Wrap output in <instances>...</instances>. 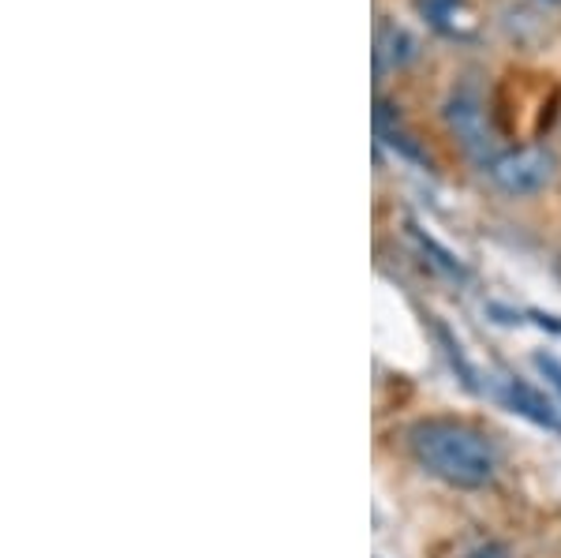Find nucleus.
Segmentation results:
<instances>
[{"label": "nucleus", "mask_w": 561, "mask_h": 558, "mask_svg": "<svg viewBox=\"0 0 561 558\" xmlns=\"http://www.w3.org/2000/svg\"><path fill=\"white\" fill-rule=\"evenodd\" d=\"M486 173H491L494 187L505 195H536L554 180L558 173V158L547 147H524L510 150V155H497L486 161Z\"/></svg>", "instance_id": "obj_2"}, {"label": "nucleus", "mask_w": 561, "mask_h": 558, "mask_svg": "<svg viewBox=\"0 0 561 558\" xmlns=\"http://www.w3.org/2000/svg\"><path fill=\"white\" fill-rule=\"evenodd\" d=\"M415 57V38L409 31H401V26H386L382 34H378V68H401L409 65Z\"/></svg>", "instance_id": "obj_4"}, {"label": "nucleus", "mask_w": 561, "mask_h": 558, "mask_svg": "<svg viewBox=\"0 0 561 558\" xmlns=\"http://www.w3.org/2000/svg\"><path fill=\"white\" fill-rule=\"evenodd\" d=\"M409 449L423 472L460 491L491 488L502 457L497 446L472 424L460 420H420L409 428Z\"/></svg>", "instance_id": "obj_1"}, {"label": "nucleus", "mask_w": 561, "mask_h": 558, "mask_svg": "<svg viewBox=\"0 0 561 558\" xmlns=\"http://www.w3.org/2000/svg\"><path fill=\"white\" fill-rule=\"evenodd\" d=\"M446 128L454 132V139L468 150L472 158H486V147H491V135H486V113H483V98L472 87H457L454 94L446 98Z\"/></svg>", "instance_id": "obj_3"}, {"label": "nucleus", "mask_w": 561, "mask_h": 558, "mask_svg": "<svg viewBox=\"0 0 561 558\" xmlns=\"http://www.w3.org/2000/svg\"><path fill=\"white\" fill-rule=\"evenodd\" d=\"M536 367L542 372V379H547L561 394V364H558V360L554 356H536Z\"/></svg>", "instance_id": "obj_7"}, {"label": "nucleus", "mask_w": 561, "mask_h": 558, "mask_svg": "<svg viewBox=\"0 0 561 558\" xmlns=\"http://www.w3.org/2000/svg\"><path fill=\"white\" fill-rule=\"evenodd\" d=\"M510 401L517 405V412H524V417L536 420V424L558 428V417H554V409H550V401H542L539 394L528 390L524 383H510Z\"/></svg>", "instance_id": "obj_5"}, {"label": "nucleus", "mask_w": 561, "mask_h": 558, "mask_svg": "<svg viewBox=\"0 0 561 558\" xmlns=\"http://www.w3.org/2000/svg\"><path fill=\"white\" fill-rule=\"evenodd\" d=\"M460 558H513V551H510V544H502V539L483 536V539H476V544H468L465 551H460Z\"/></svg>", "instance_id": "obj_6"}]
</instances>
